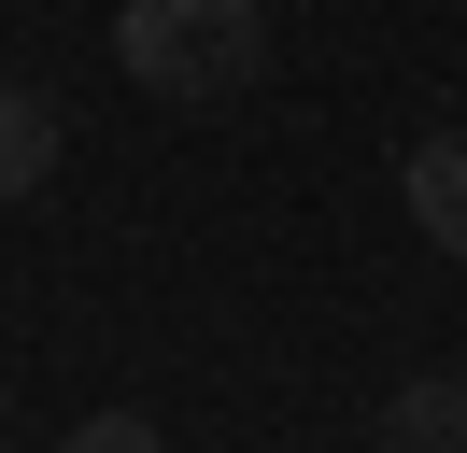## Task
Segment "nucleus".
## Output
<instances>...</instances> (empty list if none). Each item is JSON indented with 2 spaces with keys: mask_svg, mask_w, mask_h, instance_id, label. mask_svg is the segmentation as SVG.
<instances>
[{
  "mask_svg": "<svg viewBox=\"0 0 467 453\" xmlns=\"http://www.w3.org/2000/svg\"><path fill=\"white\" fill-rule=\"evenodd\" d=\"M114 57L142 100L213 113L269 71V0H114Z\"/></svg>",
  "mask_w": 467,
  "mask_h": 453,
  "instance_id": "obj_1",
  "label": "nucleus"
},
{
  "mask_svg": "<svg viewBox=\"0 0 467 453\" xmlns=\"http://www.w3.org/2000/svg\"><path fill=\"white\" fill-rule=\"evenodd\" d=\"M410 226H425L439 255H467V128H439V142H410Z\"/></svg>",
  "mask_w": 467,
  "mask_h": 453,
  "instance_id": "obj_2",
  "label": "nucleus"
},
{
  "mask_svg": "<svg viewBox=\"0 0 467 453\" xmlns=\"http://www.w3.org/2000/svg\"><path fill=\"white\" fill-rule=\"evenodd\" d=\"M382 453H467V368H425L382 396Z\"/></svg>",
  "mask_w": 467,
  "mask_h": 453,
  "instance_id": "obj_3",
  "label": "nucleus"
},
{
  "mask_svg": "<svg viewBox=\"0 0 467 453\" xmlns=\"http://www.w3.org/2000/svg\"><path fill=\"white\" fill-rule=\"evenodd\" d=\"M57 170V100L43 85H0V198H29Z\"/></svg>",
  "mask_w": 467,
  "mask_h": 453,
  "instance_id": "obj_4",
  "label": "nucleus"
},
{
  "mask_svg": "<svg viewBox=\"0 0 467 453\" xmlns=\"http://www.w3.org/2000/svg\"><path fill=\"white\" fill-rule=\"evenodd\" d=\"M57 453H156V425H142V411H86Z\"/></svg>",
  "mask_w": 467,
  "mask_h": 453,
  "instance_id": "obj_5",
  "label": "nucleus"
}]
</instances>
